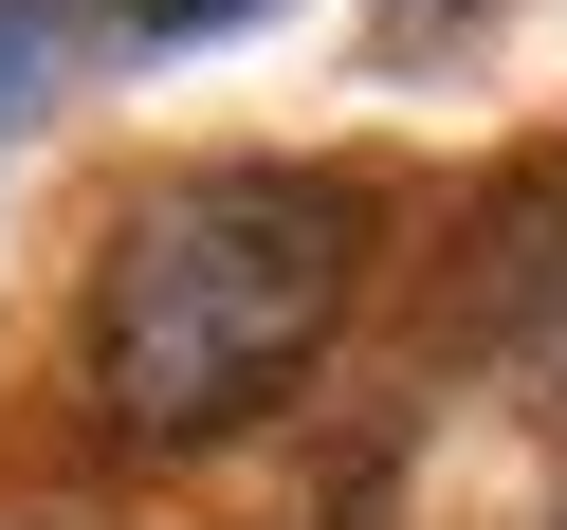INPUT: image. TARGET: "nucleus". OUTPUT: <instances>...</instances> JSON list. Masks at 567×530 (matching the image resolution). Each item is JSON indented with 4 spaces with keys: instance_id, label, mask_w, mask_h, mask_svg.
<instances>
[{
    "instance_id": "1",
    "label": "nucleus",
    "mask_w": 567,
    "mask_h": 530,
    "mask_svg": "<svg viewBox=\"0 0 567 530\" xmlns=\"http://www.w3.org/2000/svg\"><path fill=\"white\" fill-rule=\"evenodd\" d=\"M348 274H367V184L330 165H184L111 220L74 293V384L111 439H238L275 420L348 330Z\"/></svg>"
},
{
    "instance_id": "2",
    "label": "nucleus",
    "mask_w": 567,
    "mask_h": 530,
    "mask_svg": "<svg viewBox=\"0 0 567 530\" xmlns=\"http://www.w3.org/2000/svg\"><path fill=\"white\" fill-rule=\"evenodd\" d=\"M111 38H220V19H257V0H92Z\"/></svg>"
}]
</instances>
